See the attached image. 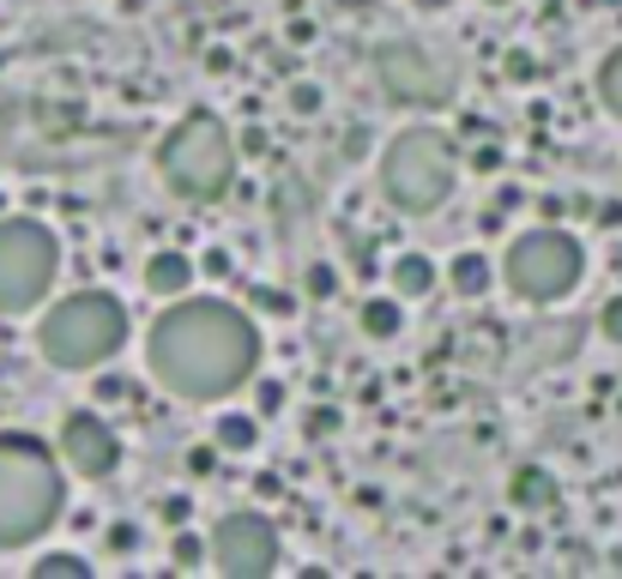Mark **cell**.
<instances>
[{"label": "cell", "mask_w": 622, "mask_h": 579, "mask_svg": "<svg viewBox=\"0 0 622 579\" xmlns=\"http://www.w3.org/2000/svg\"><path fill=\"white\" fill-rule=\"evenodd\" d=\"M157 386L176 399H224L260 369V333L230 302H176L145 338Z\"/></svg>", "instance_id": "obj_1"}, {"label": "cell", "mask_w": 622, "mask_h": 579, "mask_svg": "<svg viewBox=\"0 0 622 579\" xmlns=\"http://www.w3.org/2000/svg\"><path fill=\"white\" fill-rule=\"evenodd\" d=\"M61 519V465L37 435H0V550L43 538Z\"/></svg>", "instance_id": "obj_2"}, {"label": "cell", "mask_w": 622, "mask_h": 579, "mask_svg": "<svg viewBox=\"0 0 622 579\" xmlns=\"http://www.w3.org/2000/svg\"><path fill=\"white\" fill-rule=\"evenodd\" d=\"M37 345L55 369H97L128 345V309L109 290H79L43 314Z\"/></svg>", "instance_id": "obj_3"}, {"label": "cell", "mask_w": 622, "mask_h": 579, "mask_svg": "<svg viewBox=\"0 0 622 579\" xmlns=\"http://www.w3.org/2000/svg\"><path fill=\"white\" fill-rule=\"evenodd\" d=\"M381 188L399 212H435L454 188V140L435 128H405L381 157Z\"/></svg>", "instance_id": "obj_4"}, {"label": "cell", "mask_w": 622, "mask_h": 579, "mask_svg": "<svg viewBox=\"0 0 622 579\" xmlns=\"http://www.w3.org/2000/svg\"><path fill=\"white\" fill-rule=\"evenodd\" d=\"M157 164H164L169 188L188 193V200H224L230 181H236V145H230L218 116H188L182 128L164 140Z\"/></svg>", "instance_id": "obj_5"}, {"label": "cell", "mask_w": 622, "mask_h": 579, "mask_svg": "<svg viewBox=\"0 0 622 579\" xmlns=\"http://www.w3.org/2000/svg\"><path fill=\"white\" fill-rule=\"evenodd\" d=\"M61 242L37 218H0V314H25L49 297Z\"/></svg>", "instance_id": "obj_6"}, {"label": "cell", "mask_w": 622, "mask_h": 579, "mask_svg": "<svg viewBox=\"0 0 622 579\" xmlns=\"http://www.w3.org/2000/svg\"><path fill=\"white\" fill-rule=\"evenodd\" d=\"M581 242H574L569 230H557V224H538V230H526L514 248H507V284H514L526 302H557L569 297L574 284H581Z\"/></svg>", "instance_id": "obj_7"}, {"label": "cell", "mask_w": 622, "mask_h": 579, "mask_svg": "<svg viewBox=\"0 0 622 579\" xmlns=\"http://www.w3.org/2000/svg\"><path fill=\"white\" fill-rule=\"evenodd\" d=\"M375 73L399 104H423V109L447 104V91H454V73H447L429 49H417V43H381Z\"/></svg>", "instance_id": "obj_8"}, {"label": "cell", "mask_w": 622, "mask_h": 579, "mask_svg": "<svg viewBox=\"0 0 622 579\" xmlns=\"http://www.w3.org/2000/svg\"><path fill=\"white\" fill-rule=\"evenodd\" d=\"M212 562H218L230 579L273 574V567H278V531H273V519H260V514H230V519H218Z\"/></svg>", "instance_id": "obj_9"}, {"label": "cell", "mask_w": 622, "mask_h": 579, "mask_svg": "<svg viewBox=\"0 0 622 579\" xmlns=\"http://www.w3.org/2000/svg\"><path fill=\"white\" fill-rule=\"evenodd\" d=\"M61 459L79 477H109L121 465V441L97 411H73V417H61Z\"/></svg>", "instance_id": "obj_10"}, {"label": "cell", "mask_w": 622, "mask_h": 579, "mask_svg": "<svg viewBox=\"0 0 622 579\" xmlns=\"http://www.w3.org/2000/svg\"><path fill=\"white\" fill-rule=\"evenodd\" d=\"M188 284H194V260H188V254L157 248V254L145 260V290H152V297H182Z\"/></svg>", "instance_id": "obj_11"}, {"label": "cell", "mask_w": 622, "mask_h": 579, "mask_svg": "<svg viewBox=\"0 0 622 579\" xmlns=\"http://www.w3.org/2000/svg\"><path fill=\"white\" fill-rule=\"evenodd\" d=\"M507 490H514V507H526V514H538V507H550V502H557V477H550L545 465H519V471H514V483H507Z\"/></svg>", "instance_id": "obj_12"}, {"label": "cell", "mask_w": 622, "mask_h": 579, "mask_svg": "<svg viewBox=\"0 0 622 579\" xmlns=\"http://www.w3.org/2000/svg\"><path fill=\"white\" fill-rule=\"evenodd\" d=\"M393 290H399V297H429V290H435V266H429L423 254H399L393 260Z\"/></svg>", "instance_id": "obj_13"}, {"label": "cell", "mask_w": 622, "mask_h": 579, "mask_svg": "<svg viewBox=\"0 0 622 579\" xmlns=\"http://www.w3.org/2000/svg\"><path fill=\"white\" fill-rule=\"evenodd\" d=\"M399 326H405V314H399L393 297H369L363 302V333L369 338H399Z\"/></svg>", "instance_id": "obj_14"}, {"label": "cell", "mask_w": 622, "mask_h": 579, "mask_svg": "<svg viewBox=\"0 0 622 579\" xmlns=\"http://www.w3.org/2000/svg\"><path fill=\"white\" fill-rule=\"evenodd\" d=\"M212 441H218L224 453H248L260 441V429H254V417H242V411H230V417H218V429H212Z\"/></svg>", "instance_id": "obj_15"}, {"label": "cell", "mask_w": 622, "mask_h": 579, "mask_svg": "<svg viewBox=\"0 0 622 579\" xmlns=\"http://www.w3.org/2000/svg\"><path fill=\"white\" fill-rule=\"evenodd\" d=\"M447 278H454L459 297H483V290H490V260H483V254H459Z\"/></svg>", "instance_id": "obj_16"}, {"label": "cell", "mask_w": 622, "mask_h": 579, "mask_svg": "<svg viewBox=\"0 0 622 579\" xmlns=\"http://www.w3.org/2000/svg\"><path fill=\"white\" fill-rule=\"evenodd\" d=\"M598 104L622 121V49H610L605 67H598Z\"/></svg>", "instance_id": "obj_17"}, {"label": "cell", "mask_w": 622, "mask_h": 579, "mask_svg": "<svg viewBox=\"0 0 622 579\" xmlns=\"http://www.w3.org/2000/svg\"><path fill=\"white\" fill-rule=\"evenodd\" d=\"M37 574L43 579H85V574H92V562H85V555H67V550H55V555H43V562H37Z\"/></svg>", "instance_id": "obj_18"}, {"label": "cell", "mask_w": 622, "mask_h": 579, "mask_svg": "<svg viewBox=\"0 0 622 579\" xmlns=\"http://www.w3.org/2000/svg\"><path fill=\"white\" fill-rule=\"evenodd\" d=\"M254 309L273 314V321H285V314H297V297H290V290H278V284H260V290H254Z\"/></svg>", "instance_id": "obj_19"}, {"label": "cell", "mask_w": 622, "mask_h": 579, "mask_svg": "<svg viewBox=\"0 0 622 579\" xmlns=\"http://www.w3.org/2000/svg\"><path fill=\"white\" fill-rule=\"evenodd\" d=\"M169 562L182 567V574H188V567H200V562H206V538H194V531H176V543H169Z\"/></svg>", "instance_id": "obj_20"}, {"label": "cell", "mask_w": 622, "mask_h": 579, "mask_svg": "<svg viewBox=\"0 0 622 579\" xmlns=\"http://www.w3.org/2000/svg\"><path fill=\"white\" fill-rule=\"evenodd\" d=\"M254 411H260V417L285 411V386H278V381H260V386H254Z\"/></svg>", "instance_id": "obj_21"}, {"label": "cell", "mask_w": 622, "mask_h": 579, "mask_svg": "<svg viewBox=\"0 0 622 579\" xmlns=\"http://www.w3.org/2000/svg\"><path fill=\"white\" fill-rule=\"evenodd\" d=\"M321 85H290V109H297V116H321Z\"/></svg>", "instance_id": "obj_22"}, {"label": "cell", "mask_w": 622, "mask_h": 579, "mask_svg": "<svg viewBox=\"0 0 622 579\" xmlns=\"http://www.w3.org/2000/svg\"><path fill=\"white\" fill-rule=\"evenodd\" d=\"M302 290H309V297H333V290H338V272H333V266H309Z\"/></svg>", "instance_id": "obj_23"}, {"label": "cell", "mask_w": 622, "mask_h": 579, "mask_svg": "<svg viewBox=\"0 0 622 579\" xmlns=\"http://www.w3.org/2000/svg\"><path fill=\"white\" fill-rule=\"evenodd\" d=\"M109 550H116V555L140 550V526H128V519H116V526H109Z\"/></svg>", "instance_id": "obj_24"}, {"label": "cell", "mask_w": 622, "mask_h": 579, "mask_svg": "<svg viewBox=\"0 0 622 579\" xmlns=\"http://www.w3.org/2000/svg\"><path fill=\"white\" fill-rule=\"evenodd\" d=\"M598 326H605V338H610V345H622V297H610V302H605Z\"/></svg>", "instance_id": "obj_25"}, {"label": "cell", "mask_w": 622, "mask_h": 579, "mask_svg": "<svg viewBox=\"0 0 622 579\" xmlns=\"http://www.w3.org/2000/svg\"><path fill=\"white\" fill-rule=\"evenodd\" d=\"M502 145H478V152H471V169H478V176H495V169H502Z\"/></svg>", "instance_id": "obj_26"}, {"label": "cell", "mask_w": 622, "mask_h": 579, "mask_svg": "<svg viewBox=\"0 0 622 579\" xmlns=\"http://www.w3.org/2000/svg\"><path fill=\"white\" fill-rule=\"evenodd\" d=\"M188 471L212 477V471H218V447H194V453H188Z\"/></svg>", "instance_id": "obj_27"}, {"label": "cell", "mask_w": 622, "mask_h": 579, "mask_svg": "<svg viewBox=\"0 0 622 579\" xmlns=\"http://www.w3.org/2000/svg\"><path fill=\"white\" fill-rule=\"evenodd\" d=\"M200 272H206V278H224V272H230V254H224V248H206V260H200Z\"/></svg>", "instance_id": "obj_28"}, {"label": "cell", "mask_w": 622, "mask_h": 579, "mask_svg": "<svg viewBox=\"0 0 622 579\" xmlns=\"http://www.w3.org/2000/svg\"><path fill=\"white\" fill-rule=\"evenodd\" d=\"M538 212H545V224H562V212H569V200H562V193H545V200H538Z\"/></svg>", "instance_id": "obj_29"}, {"label": "cell", "mask_w": 622, "mask_h": 579, "mask_svg": "<svg viewBox=\"0 0 622 579\" xmlns=\"http://www.w3.org/2000/svg\"><path fill=\"white\" fill-rule=\"evenodd\" d=\"M188 507H194L188 495H169V502H164V519H169V526H182V519H188Z\"/></svg>", "instance_id": "obj_30"}, {"label": "cell", "mask_w": 622, "mask_h": 579, "mask_svg": "<svg viewBox=\"0 0 622 579\" xmlns=\"http://www.w3.org/2000/svg\"><path fill=\"white\" fill-rule=\"evenodd\" d=\"M538 73V61H531V55H507V79H531Z\"/></svg>", "instance_id": "obj_31"}, {"label": "cell", "mask_w": 622, "mask_h": 579, "mask_svg": "<svg viewBox=\"0 0 622 579\" xmlns=\"http://www.w3.org/2000/svg\"><path fill=\"white\" fill-rule=\"evenodd\" d=\"M333 429H338L333 411H314V417H309V435H333Z\"/></svg>", "instance_id": "obj_32"}, {"label": "cell", "mask_w": 622, "mask_h": 579, "mask_svg": "<svg viewBox=\"0 0 622 579\" xmlns=\"http://www.w3.org/2000/svg\"><path fill=\"white\" fill-rule=\"evenodd\" d=\"M133 386L128 381H97V399H128Z\"/></svg>", "instance_id": "obj_33"}, {"label": "cell", "mask_w": 622, "mask_h": 579, "mask_svg": "<svg viewBox=\"0 0 622 579\" xmlns=\"http://www.w3.org/2000/svg\"><path fill=\"white\" fill-rule=\"evenodd\" d=\"M514 206H526V193H519V188H502V193H495V212H514Z\"/></svg>", "instance_id": "obj_34"}, {"label": "cell", "mask_w": 622, "mask_h": 579, "mask_svg": "<svg viewBox=\"0 0 622 579\" xmlns=\"http://www.w3.org/2000/svg\"><path fill=\"white\" fill-rule=\"evenodd\" d=\"M417 7H423V13H435V7H447V0H417Z\"/></svg>", "instance_id": "obj_35"}, {"label": "cell", "mask_w": 622, "mask_h": 579, "mask_svg": "<svg viewBox=\"0 0 622 579\" xmlns=\"http://www.w3.org/2000/svg\"><path fill=\"white\" fill-rule=\"evenodd\" d=\"M490 7H507V0H490Z\"/></svg>", "instance_id": "obj_36"}]
</instances>
